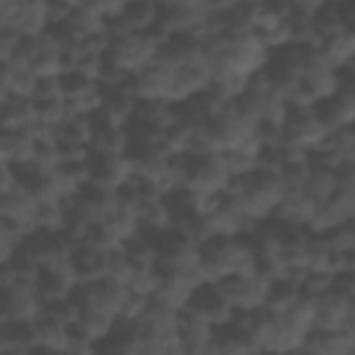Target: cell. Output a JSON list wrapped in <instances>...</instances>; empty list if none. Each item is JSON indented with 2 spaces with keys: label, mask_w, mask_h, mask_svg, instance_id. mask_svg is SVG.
<instances>
[{
  "label": "cell",
  "mask_w": 355,
  "mask_h": 355,
  "mask_svg": "<svg viewBox=\"0 0 355 355\" xmlns=\"http://www.w3.org/2000/svg\"><path fill=\"white\" fill-rule=\"evenodd\" d=\"M200 250H202V275L208 283H219L225 277L261 269L250 236H214L202 241Z\"/></svg>",
  "instance_id": "cell-1"
},
{
  "label": "cell",
  "mask_w": 355,
  "mask_h": 355,
  "mask_svg": "<svg viewBox=\"0 0 355 355\" xmlns=\"http://www.w3.org/2000/svg\"><path fill=\"white\" fill-rule=\"evenodd\" d=\"M166 44H169V36L158 28L116 36V39H111V44L105 50V61L114 72H119L125 78H136L166 50Z\"/></svg>",
  "instance_id": "cell-2"
},
{
  "label": "cell",
  "mask_w": 355,
  "mask_h": 355,
  "mask_svg": "<svg viewBox=\"0 0 355 355\" xmlns=\"http://www.w3.org/2000/svg\"><path fill=\"white\" fill-rule=\"evenodd\" d=\"M53 25V0H0V28H11L25 39H36L50 33Z\"/></svg>",
  "instance_id": "cell-3"
},
{
  "label": "cell",
  "mask_w": 355,
  "mask_h": 355,
  "mask_svg": "<svg viewBox=\"0 0 355 355\" xmlns=\"http://www.w3.org/2000/svg\"><path fill=\"white\" fill-rule=\"evenodd\" d=\"M330 139V130L324 119L319 116V108H288L283 125H280V147L288 150H302V153H316L324 141Z\"/></svg>",
  "instance_id": "cell-4"
},
{
  "label": "cell",
  "mask_w": 355,
  "mask_h": 355,
  "mask_svg": "<svg viewBox=\"0 0 355 355\" xmlns=\"http://www.w3.org/2000/svg\"><path fill=\"white\" fill-rule=\"evenodd\" d=\"M183 169H186V186L183 189H189V191L225 194L230 189V183H233L227 161H225V155L219 150L183 155Z\"/></svg>",
  "instance_id": "cell-5"
},
{
  "label": "cell",
  "mask_w": 355,
  "mask_h": 355,
  "mask_svg": "<svg viewBox=\"0 0 355 355\" xmlns=\"http://www.w3.org/2000/svg\"><path fill=\"white\" fill-rule=\"evenodd\" d=\"M211 286H216V291L236 311H261V308H266V302L272 297L275 277L266 275L263 269H255V272H247V275L225 277V280L211 283Z\"/></svg>",
  "instance_id": "cell-6"
},
{
  "label": "cell",
  "mask_w": 355,
  "mask_h": 355,
  "mask_svg": "<svg viewBox=\"0 0 355 355\" xmlns=\"http://www.w3.org/2000/svg\"><path fill=\"white\" fill-rule=\"evenodd\" d=\"M89 183L105 191H122L136 180V158L130 153H89Z\"/></svg>",
  "instance_id": "cell-7"
},
{
  "label": "cell",
  "mask_w": 355,
  "mask_h": 355,
  "mask_svg": "<svg viewBox=\"0 0 355 355\" xmlns=\"http://www.w3.org/2000/svg\"><path fill=\"white\" fill-rule=\"evenodd\" d=\"M47 308L36 280H17L8 288H0V322H39Z\"/></svg>",
  "instance_id": "cell-8"
},
{
  "label": "cell",
  "mask_w": 355,
  "mask_h": 355,
  "mask_svg": "<svg viewBox=\"0 0 355 355\" xmlns=\"http://www.w3.org/2000/svg\"><path fill=\"white\" fill-rule=\"evenodd\" d=\"M22 64H28L39 78H61L69 69V58L64 44L55 39V33H44L36 39H25L22 50L17 55Z\"/></svg>",
  "instance_id": "cell-9"
},
{
  "label": "cell",
  "mask_w": 355,
  "mask_h": 355,
  "mask_svg": "<svg viewBox=\"0 0 355 355\" xmlns=\"http://www.w3.org/2000/svg\"><path fill=\"white\" fill-rule=\"evenodd\" d=\"M316 302V330H347L352 316V294L336 280L327 291L313 297Z\"/></svg>",
  "instance_id": "cell-10"
},
{
  "label": "cell",
  "mask_w": 355,
  "mask_h": 355,
  "mask_svg": "<svg viewBox=\"0 0 355 355\" xmlns=\"http://www.w3.org/2000/svg\"><path fill=\"white\" fill-rule=\"evenodd\" d=\"M178 333H180V341H183V355H200V352H211L214 349L216 327L205 319V313L194 302L180 311Z\"/></svg>",
  "instance_id": "cell-11"
},
{
  "label": "cell",
  "mask_w": 355,
  "mask_h": 355,
  "mask_svg": "<svg viewBox=\"0 0 355 355\" xmlns=\"http://www.w3.org/2000/svg\"><path fill=\"white\" fill-rule=\"evenodd\" d=\"M36 286H39V291L47 302L72 300L78 286H80V277L75 272V261H58V263L42 266L39 275H36Z\"/></svg>",
  "instance_id": "cell-12"
},
{
  "label": "cell",
  "mask_w": 355,
  "mask_h": 355,
  "mask_svg": "<svg viewBox=\"0 0 355 355\" xmlns=\"http://www.w3.org/2000/svg\"><path fill=\"white\" fill-rule=\"evenodd\" d=\"M39 194L22 180L17 189L0 194V216L19 225L28 236L36 233V211H39Z\"/></svg>",
  "instance_id": "cell-13"
},
{
  "label": "cell",
  "mask_w": 355,
  "mask_h": 355,
  "mask_svg": "<svg viewBox=\"0 0 355 355\" xmlns=\"http://www.w3.org/2000/svg\"><path fill=\"white\" fill-rule=\"evenodd\" d=\"M39 139L33 130H3L0 133V161L14 166H28L33 161Z\"/></svg>",
  "instance_id": "cell-14"
},
{
  "label": "cell",
  "mask_w": 355,
  "mask_h": 355,
  "mask_svg": "<svg viewBox=\"0 0 355 355\" xmlns=\"http://www.w3.org/2000/svg\"><path fill=\"white\" fill-rule=\"evenodd\" d=\"M36 125V103L28 97H0V130H31Z\"/></svg>",
  "instance_id": "cell-15"
},
{
  "label": "cell",
  "mask_w": 355,
  "mask_h": 355,
  "mask_svg": "<svg viewBox=\"0 0 355 355\" xmlns=\"http://www.w3.org/2000/svg\"><path fill=\"white\" fill-rule=\"evenodd\" d=\"M305 352H322V355L355 352V333H349V330H313L305 341Z\"/></svg>",
  "instance_id": "cell-16"
},
{
  "label": "cell",
  "mask_w": 355,
  "mask_h": 355,
  "mask_svg": "<svg viewBox=\"0 0 355 355\" xmlns=\"http://www.w3.org/2000/svg\"><path fill=\"white\" fill-rule=\"evenodd\" d=\"M94 153H130V130L128 128H97L92 139Z\"/></svg>",
  "instance_id": "cell-17"
},
{
  "label": "cell",
  "mask_w": 355,
  "mask_h": 355,
  "mask_svg": "<svg viewBox=\"0 0 355 355\" xmlns=\"http://www.w3.org/2000/svg\"><path fill=\"white\" fill-rule=\"evenodd\" d=\"M25 239H28V233L19 225H14L11 219L0 216V263L14 261L19 255V250H22V244H25Z\"/></svg>",
  "instance_id": "cell-18"
},
{
  "label": "cell",
  "mask_w": 355,
  "mask_h": 355,
  "mask_svg": "<svg viewBox=\"0 0 355 355\" xmlns=\"http://www.w3.org/2000/svg\"><path fill=\"white\" fill-rule=\"evenodd\" d=\"M22 42H25V36H19L17 31L0 28V64L14 61L19 55V50H22Z\"/></svg>",
  "instance_id": "cell-19"
},
{
  "label": "cell",
  "mask_w": 355,
  "mask_h": 355,
  "mask_svg": "<svg viewBox=\"0 0 355 355\" xmlns=\"http://www.w3.org/2000/svg\"><path fill=\"white\" fill-rule=\"evenodd\" d=\"M128 3L130 0H86L83 6H89L94 14H100L105 22H111V19H116V17H122V11L128 8Z\"/></svg>",
  "instance_id": "cell-20"
},
{
  "label": "cell",
  "mask_w": 355,
  "mask_h": 355,
  "mask_svg": "<svg viewBox=\"0 0 355 355\" xmlns=\"http://www.w3.org/2000/svg\"><path fill=\"white\" fill-rule=\"evenodd\" d=\"M286 3H288V8H291L294 14H300V17H316L322 8L330 6V0H286Z\"/></svg>",
  "instance_id": "cell-21"
},
{
  "label": "cell",
  "mask_w": 355,
  "mask_h": 355,
  "mask_svg": "<svg viewBox=\"0 0 355 355\" xmlns=\"http://www.w3.org/2000/svg\"><path fill=\"white\" fill-rule=\"evenodd\" d=\"M86 0H53V6H55V25L61 22V19H67L69 17V11L72 8H80Z\"/></svg>",
  "instance_id": "cell-22"
},
{
  "label": "cell",
  "mask_w": 355,
  "mask_h": 355,
  "mask_svg": "<svg viewBox=\"0 0 355 355\" xmlns=\"http://www.w3.org/2000/svg\"><path fill=\"white\" fill-rule=\"evenodd\" d=\"M349 333H355V300H352V316H349V327H347Z\"/></svg>",
  "instance_id": "cell-23"
}]
</instances>
